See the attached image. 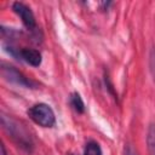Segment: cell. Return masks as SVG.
Segmentation results:
<instances>
[{
  "instance_id": "ba28073f",
  "label": "cell",
  "mask_w": 155,
  "mask_h": 155,
  "mask_svg": "<svg viewBox=\"0 0 155 155\" xmlns=\"http://www.w3.org/2000/svg\"><path fill=\"white\" fill-rule=\"evenodd\" d=\"M84 155H103V154H102V149H101L99 144L97 142L91 140L86 144Z\"/></svg>"
},
{
  "instance_id": "3957f363",
  "label": "cell",
  "mask_w": 155,
  "mask_h": 155,
  "mask_svg": "<svg viewBox=\"0 0 155 155\" xmlns=\"http://www.w3.org/2000/svg\"><path fill=\"white\" fill-rule=\"evenodd\" d=\"M1 76L6 81H8L13 85L24 87V88H35L36 87V84L33 80L28 79L23 73H21L18 69H16L15 67H12L10 64H5V63L1 64Z\"/></svg>"
},
{
  "instance_id": "30bf717a",
  "label": "cell",
  "mask_w": 155,
  "mask_h": 155,
  "mask_svg": "<svg viewBox=\"0 0 155 155\" xmlns=\"http://www.w3.org/2000/svg\"><path fill=\"white\" fill-rule=\"evenodd\" d=\"M0 149H1V155H6V150H5L4 144H1V145H0Z\"/></svg>"
},
{
  "instance_id": "52a82bcc",
  "label": "cell",
  "mask_w": 155,
  "mask_h": 155,
  "mask_svg": "<svg viewBox=\"0 0 155 155\" xmlns=\"http://www.w3.org/2000/svg\"><path fill=\"white\" fill-rule=\"evenodd\" d=\"M147 144L150 155H155V125L151 124L147 132Z\"/></svg>"
},
{
  "instance_id": "8992f818",
  "label": "cell",
  "mask_w": 155,
  "mask_h": 155,
  "mask_svg": "<svg viewBox=\"0 0 155 155\" xmlns=\"http://www.w3.org/2000/svg\"><path fill=\"white\" fill-rule=\"evenodd\" d=\"M70 105L74 108L75 111L78 113H84L85 111V104H84V101L81 98V96L78 93V92H73L70 94Z\"/></svg>"
},
{
  "instance_id": "8fae6325",
  "label": "cell",
  "mask_w": 155,
  "mask_h": 155,
  "mask_svg": "<svg viewBox=\"0 0 155 155\" xmlns=\"http://www.w3.org/2000/svg\"><path fill=\"white\" fill-rule=\"evenodd\" d=\"M69 155H75V154H69Z\"/></svg>"
},
{
  "instance_id": "5b68a950",
  "label": "cell",
  "mask_w": 155,
  "mask_h": 155,
  "mask_svg": "<svg viewBox=\"0 0 155 155\" xmlns=\"http://www.w3.org/2000/svg\"><path fill=\"white\" fill-rule=\"evenodd\" d=\"M12 10L15 11V13H17L19 16V18L22 19V23L25 25V28L28 30H35L36 29V23H35V17L33 11L30 10V7H28L25 4L16 1L12 4Z\"/></svg>"
},
{
  "instance_id": "6da1fadb",
  "label": "cell",
  "mask_w": 155,
  "mask_h": 155,
  "mask_svg": "<svg viewBox=\"0 0 155 155\" xmlns=\"http://www.w3.org/2000/svg\"><path fill=\"white\" fill-rule=\"evenodd\" d=\"M1 125L4 127V130L8 133V136L24 150L27 151H31L33 150V140L30 134L27 132V130L18 124L16 120H13L10 116L6 115H1Z\"/></svg>"
},
{
  "instance_id": "7a4b0ae2",
  "label": "cell",
  "mask_w": 155,
  "mask_h": 155,
  "mask_svg": "<svg viewBox=\"0 0 155 155\" xmlns=\"http://www.w3.org/2000/svg\"><path fill=\"white\" fill-rule=\"evenodd\" d=\"M28 116L41 127H53L56 124V116L52 108L46 103H36L28 109Z\"/></svg>"
},
{
  "instance_id": "277c9868",
  "label": "cell",
  "mask_w": 155,
  "mask_h": 155,
  "mask_svg": "<svg viewBox=\"0 0 155 155\" xmlns=\"http://www.w3.org/2000/svg\"><path fill=\"white\" fill-rule=\"evenodd\" d=\"M5 50L17 59L24 61L31 67H39L41 64V61H42L41 53L35 48H15L12 46H8Z\"/></svg>"
},
{
  "instance_id": "9c48e42d",
  "label": "cell",
  "mask_w": 155,
  "mask_h": 155,
  "mask_svg": "<svg viewBox=\"0 0 155 155\" xmlns=\"http://www.w3.org/2000/svg\"><path fill=\"white\" fill-rule=\"evenodd\" d=\"M150 70H151L153 76L155 79V50H153L150 53Z\"/></svg>"
}]
</instances>
